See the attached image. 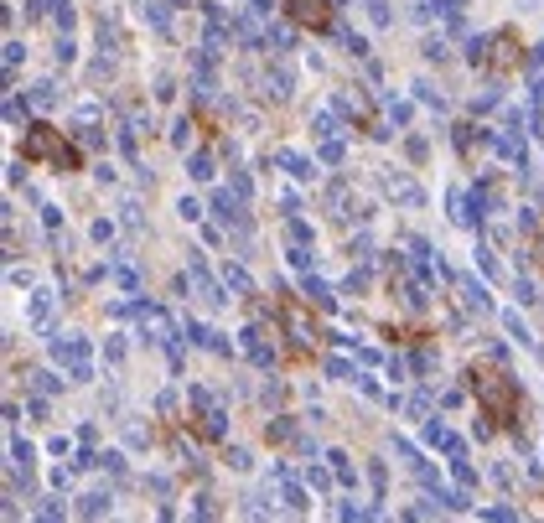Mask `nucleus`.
I'll return each instance as SVG.
<instances>
[{
  "label": "nucleus",
  "mask_w": 544,
  "mask_h": 523,
  "mask_svg": "<svg viewBox=\"0 0 544 523\" xmlns=\"http://www.w3.org/2000/svg\"><path fill=\"white\" fill-rule=\"evenodd\" d=\"M187 140H192V119H177V125H171V145L187 151Z\"/></svg>",
  "instance_id": "nucleus-43"
},
{
  "label": "nucleus",
  "mask_w": 544,
  "mask_h": 523,
  "mask_svg": "<svg viewBox=\"0 0 544 523\" xmlns=\"http://www.w3.org/2000/svg\"><path fill=\"white\" fill-rule=\"evenodd\" d=\"M99 461H104V466H109V477H125V456H119V451H109V456H99Z\"/></svg>",
  "instance_id": "nucleus-52"
},
{
  "label": "nucleus",
  "mask_w": 544,
  "mask_h": 523,
  "mask_svg": "<svg viewBox=\"0 0 544 523\" xmlns=\"http://www.w3.org/2000/svg\"><path fill=\"white\" fill-rule=\"evenodd\" d=\"M404 151H410V161H425L430 145H425V135H410V140H404Z\"/></svg>",
  "instance_id": "nucleus-45"
},
{
  "label": "nucleus",
  "mask_w": 544,
  "mask_h": 523,
  "mask_svg": "<svg viewBox=\"0 0 544 523\" xmlns=\"http://www.w3.org/2000/svg\"><path fill=\"white\" fill-rule=\"evenodd\" d=\"M187 404L197 409V430L208 435V441H223V430H228V415L218 409V399L208 394L202 384H192V389H187Z\"/></svg>",
  "instance_id": "nucleus-3"
},
{
  "label": "nucleus",
  "mask_w": 544,
  "mask_h": 523,
  "mask_svg": "<svg viewBox=\"0 0 544 523\" xmlns=\"http://www.w3.org/2000/svg\"><path fill=\"white\" fill-rule=\"evenodd\" d=\"M493 145H497V156H503L508 166H519V171H523V161H529V151H523V135H497Z\"/></svg>",
  "instance_id": "nucleus-15"
},
{
  "label": "nucleus",
  "mask_w": 544,
  "mask_h": 523,
  "mask_svg": "<svg viewBox=\"0 0 544 523\" xmlns=\"http://www.w3.org/2000/svg\"><path fill=\"white\" fill-rule=\"evenodd\" d=\"M52 358L58 363H68V368H78V363H88V342L78 337V332H52Z\"/></svg>",
  "instance_id": "nucleus-6"
},
{
  "label": "nucleus",
  "mask_w": 544,
  "mask_h": 523,
  "mask_svg": "<svg viewBox=\"0 0 544 523\" xmlns=\"http://www.w3.org/2000/svg\"><path fill=\"white\" fill-rule=\"evenodd\" d=\"M21 161H52V171H78V151L62 145L52 125H32L21 140Z\"/></svg>",
  "instance_id": "nucleus-2"
},
{
  "label": "nucleus",
  "mask_w": 544,
  "mask_h": 523,
  "mask_svg": "<svg viewBox=\"0 0 544 523\" xmlns=\"http://www.w3.org/2000/svg\"><path fill=\"white\" fill-rule=\"evenodd\" d=\"M456 291H462V306H467V311H477V316L493 311V295H487V285H477V280H456Z\"/></svg>",
  "instance_id": "nucleus-12"
},
{
  "label": "nucleus",
  "mask_w": 544,
  "mask_h": 523,
  "mask_svg": "<svg viewBox=\"0 0 544 523\" xmlns=\"http://www.w3.org/2000/svg\"><path fill=\"white\" fill-rule=\"evenodd\" d=\"M32 389H36V394H58L62 378H58V373H32Z\"/></svg>",
  "instance_id": "nucleus-29"
},
{
  "label": "nucleus",
  "mask_w": 544,
  "mask_h": 523,
  "mask_svg": "<svg viewBox=\"0 0 544 523\" xmlns=\"http://www.w3.org/2000/svg\"><path fill=\"white\" fill-rule=\"evenodd\" d=\"M88 233H94V244H109V239H114V223H109V218H99Z\"/></svg>",
  "instance_id": "nucleus-48"
},
{
  "label": "nucleus",
  "mask_w": 544,
  "mask_h": 523,
  "mask_svg": "<svg viewBox=\"0 0 544 523\" xmlns=\"http://www.w3.org/2000/svg\"><path fill=\"white\" fill-rule=\"evenodd\" d=\"M47 5H52V21L68 32V26H73V0H47Z\"/></svg>",
  "instance_id": "nucleus-33"
},
{
  "label": "nucleus",
  "mask_w": 544,
  "mask_h": 523,
  "mask_svg": "<svg viewBox=\"0 0 544 523\" xmlns=\"http://www.w3.org/2000/svg\"><path fill=\"white\" fill-rule=\"evenodd\" d=\"M177 212H182V218H187V223H192V218H202V208H197V202H192V197H182V202H177Z\"/></svg>",
  "instance_id": "nucleus-56"
},
{
  "label": "nucleus",
  "mask_w": 544,
  "mask_h": 523,
  "mask_svg": "<svg viewBox=\"0 0 544 523\" xmlns=\"http://www.w3.org/2000/svg\"><path fill=\"white\" fill-rule=\"evenodd\" d=\"M36 513H42V518H62V498H42V508H36Z\"/></svg>",
  "instance_id": "nucleus-54"
},
{
  "label": "nucleus",
  "mask_w": 544,
  "mask_h": 523,
  "mask_svg": "<svg viewBox=\"0 0 544 523\" xmlns=\"http://www.w3.org/2000/svg\"><path fill=\"white\" fill-rule=\"evenodd\" d=\"M187 171H192V182H213V171H218V166H213V156H208V151H192Z\"/></svg>",
  "instance_id": "nucleus-18"
},
{
  "label": "nucleus",
  "mask_w": 544,
  "mask_h": 523,
  "mask_svg": "<svg viewBox=\"0 0 544 523\" xmlns=\"http://www.w3.org/2000/svg\"><path fill=\"white\" fill-rule=\"evenodd\" d=\"M415 99H420V104H436V109H441V104H446V99H441V93H436V88H430V83H415Z\"/></svg>",
  "instance_id": "nucleus-44"
},
{
  "label": "nucleus",
  "mask_w": 544,
  "mask_h": 523,
  "mask_svg": "<svg viewBox=\"0 0 544 523\" xmlns=\"http://www.w3.org/2000/svg\"><path fill=\"white\" fill-rule=\"evenodd\" d=\"M104 358H109V363H125V342L109 337V342H104Z\"/></svg>",
  "instance_id": "nucleus-53"
},
{
  "label": "nucleus",
  "mask_w": 544,
  "mask_h": 523,
  "mask_svg": "<svg viewBox=\"0 0 544 523\" xmlns=\"http://www.w3.org/2000/svg\"><path fill=\"white\" fill-rule=\"evenodd\" d=\"M114 73H119V62H114V52H109V58H104V52H99V58H94V62H88V78H94V83H109V78H114Z\"/></svg>",
  "instance_id": "nucleus-19"
},
{
  "label": "nucleus",
  "mask_w": 544,
  "mask_h": 523,
  "mask_svg": "<svg viewBox=\"0 0 544 523\" xmlns=\"http://www.w3.org/2000/svg\"><path fill=\"white\" fill-rule=\"evenodd\" d=\"M32 104H36V109H52V104H58V83H52V78L36 83V88H32Z\"/></svg>",
  "instance_id": "nucleus-24"
},
{
  "label": "nucleus",
  "mask_w": 544,
  "mask_h": 523,
  "mask_svg": "<svg viewBox=\"0 0 544 523\" xmlns=\"http://www.w3.org/2000/svg\"><path fill=\"white\" fill-rule=\"evenodd\" d=\"M192 513H197V518H213V513H218V508H213V498H208V492H202V498H197V502H192Z\"/></svg>",
  "instance_id": "nucleus-55"
},
{
  "label": "nucleus",
  "mask_w": 544,
  "mask_h": 523,
  "mask_svg": "<svg viewBox=\"0 0 544 523\" xmlns=\"http://www.w3.org/2000/svg\"><path fill=\"white\" fill-rule=\"evenodd\" d=\"M384 104H389L394 125H410V104H404V99H394V93H389V99H384Z\"/></svg>",
  "instance_id": "nucleus-42"
},
{
  "label": "nucleus",
  "mask_w": 544,
  "mask_h": 523,
  "mask_svg": "<svg viewBox=\"0 0 544 523\" xmlns=\"http://www.w3.org/2000/svg\"><path fill=\"white\" fill-rule=\"evenodd\" d=\"M52 58H58V62H73V58H78V47H73L68 36H58V47H52Z\"/></svg>",
  "instance_id": "nucleus-47"
},
{
  "label": "nucleus",
  "mask_w": 544,
  "mask_h": 523,
  "mask_svg": "<svg viewBox=\"0 0 544 523\" xmlns=\"http://www.w3.org/2000/svg\"><path fill=\"white\" fill-rule=\"evenodd\" d=\"M26 99H16V93H5V119H11V125H26Z\"/></svg>",
  "instance_id": "nucleus-27"
},
{
  "label": "nucleus",
  "mask_w": 544,
  "mask_h": 523,
  "mask_svg": "<svg viewBox=\"0 0 544 523\" xmlns=\"http://www.w3.org/2000/svg\"><path fill=\"white\" fill-rule=\"evenodd\" d=\"M399 409H410V415H430V394H425V389H420V394H415L410 404H399Z\"/></svg>",
  "instance_id": "nucleus-50"
},
{
  "label": "nucleus",
  "mask_w": 544,
  "mask_h": 523,
  "mask_svg": "<svg viewBox=\"0 0 544 523\" xmlns=\"http://www.w3.org/2000/svg\"><path fill=\"white\" fill-rule=\"evenodd\" d=\"M280 166H290L296 182H317V161H306V156H296V151H280Z\"/></svg>",
  "instance_id": "nucleus-16"
},
{
  "label": "nucleus",
  "mask_w": 544,
  "mask_h": 523,
  "mask_svg": "<svg viewBox=\"0 0 544 523\" xmlns=\"http://www.w3.org/2000/svg\"><path fill=\"white\" fill-rule=\"evenodd\" d=\"M477 265H482V275H497V259L487 254V249H477Z\"/></svg>",
  "instance_id": "nucleus-57"
},
{
  "label": "nucleus",
  "mask_w": 544,
  "mask_h": 523,
  "mask_svg": "<svg viewBox=\"0 0 544 523\" xmlns=\"http://www.w3.org/2000/svg\"><path fill=\"white\" fill-rule=\"evenodd\" d=\"M223 461L234 466V472H249V466H254V461H249V451H244V446H228V456H223Z\"/></svg>",
  "instance_id": "nucleus-39"
},
{
  "label": "nucleus",
  "mask_w": 544,
  "mask_h": 523,
  "mask_svg": "<svg viewBox=\"0 0 544 523\" xmlns=\"http://www.w3.org/2000/svg\"><path fill=\"white\" fill-rule=\"evenodd\" d=\"M264 435H270L275 446H285V441H296V419H285V415H275L270 425H264Z\"/></svg>",
  "instance_id": "nucleus-17"
},
{
  "label": "nucleus",
  "mask_w": 544,
  "mask_h": 523,
  "mask_svg": "<svg viewBox=\"0 0 544 523\" xmlns=\"http://www.w3.org/2000/svg\"><path fill=\"white\" fill-rule=\"evenodd\" d=\"M218 275H223V285H228V291H238V295H254V280H249V269H244V265L223 259V269H218Z\"/></svg>",
  "instance_id": "nucleus-14"
},
{
  "label": "nucleus",
  "mask_w": 544,
  "mask_h": 523,
  "mask_svg": "<svg viewBox=\"0 0 544 523\" xmlns=\"http://www.w3.org/2000/svg\"><path fill=\"white\" fill-rule=\"evenodd\" d=\"M244 352H249L254 368H275V342H270L264 326H244Z\"/></svg>",
  "instance_id": "nucleus-8"
},
{
  "label": "nucleus",
  "mask_w": 544,
  "mask_h": 523,
  "mask_svg": "<svg viewBox=\"0 0 544 523\" xmlns=\"http://www.w3.org/2000/svg\"><path fill=\"white\" fill-rule=\"evenodd\" d=\"M420 52H425V62H446V42H441V36H425Z\"/></svg>",
  "instance_id": "nucleus-34"
},
{
  "label": "nucleus",
  "mask_w": 544,
  "mask_h": 523,
  "mask_svg": "<svg viewBox=\"0 0 544 523\" xmlns=\"http://www.w3.org/2000/svg\"><path fill=\"white\" fill-rule=\"evenodd\" d=\"M482 518H497V523H508V518H519L513 508H482Z\"/></svg>",
  "instance_id": "nucleus-58"
},
{
  "label": "nucleus",
  "mask_w": 544,
  "mask_h": 523,
  "mask_svg": "<svg viewBox=\"0 0 544 523\" xmlns=\"http://www.w3.org/2000/svg\"><path fill=\"white\" fill-rule=\"evenodd\" d=\"M321 161H327V166H343V140H321Z\"/></svg>",
  "instance_id": "nucleus-40"
},
{
  "label": "nucleus",
  "mask_w": 544,
  "mask_h": 523,
  "mask_svg": "<svg viewBox=\"0 0 544 523\" xmlns=\"http://www.w3.org/2000/svg\"><path fill=\"white\" fill-rule=\"evenodd\" d=\"M337 36H343V47L353 52V58H363V52H368V42H363L358 32H347V26H337Z\"/></svg>",
  "instance_id": "nucleus-35"
},
{
  "label": "nucleus",
  "mask_w": 544,
  "mask_h": 523,
  "mask_svg": "<svg viewBox=\"0 0 544 523\" xmlns=\"http://www.w3.org/2000/svg\"><path fill=\"white\" fill-rule=\"evenodd\" d=\"M301 477H306V487H332V477H337V472H321V466H306Z\"/></svg>",
  "instance_id": "nucleus-38"
},
{
  "label": "nucleus",
  "mask_w": 544,
  "mask_h": 523,
  "mask_svg": "<svg viewBox=\"0 0 544 523\" xmlns=\"http://www.w3.org/2000/svg\"><path fill=\"white\" fill-rule=\"evenodd\" d=\"M135 11H140L151 26H166V5H161V0H135Z\"/></svg>",
  "instance_id": "nucleus-25"
},
{
  "label": "nucleus",
  "mask_w": 544,
  "mask_h": 523,
  "mask_svg": "<svg viewBox=\"0 0 544 523\" xmlns=\"http://www.w3.org/2000/svg\"><path fill=\"white\" fill-rule=\"evenodd\" d=\"M368 482H373V492L384 498V482H389V477H384V461H368Z\"/></svg>",
  "instance_id": "nucleus-49"
},
{
  "label": "nucleus",
  "mask_w": 544,
  "mask_h": 523,
  "mask_svg": "<svg viewBox=\"0 0 544 523\" xmlns=\"http://www.w3.org/2000/svg\"><path fill=\"white\" fill-rule=\"evenodd\" d=\"M472 389H477V399H482L487 419L513 425V415H519V389H513L508 373H482V368H472Z\"/></svg>",
  "instance_id": "nucleus-1"
},
{
  "label": "nucleus",
  "mask_w": 544,
  "mask_h": 523,
  "mask_svg": "<svg viewBox=\"0 0 544 523\" xmlns=\"http://www.w3.org/2000/svg\"><path fill=\"white\" fill-rule=\"evenodd\" d=\"M26 62V47L21 42H5V83H16V68Z\"/></svg>",
  "instance_id": "nucleus-23"
},
{
  "label": "nucleus",
  "mask_w": 544,
  "mask_h": 523,
  "mask_svg": "<svg viewBox=\"0 0 544 523\" xmlns=\"http://www.w3.org/2000/svg\"><path fill=\"white\" fill-rule=\"evenodd\" d=\"M384 186H389L394 208H425V192H420V186H415L404 171H389V176H384Z\"/></svg>",
  "instance_id": "nucleus-9"
},
{
  "label": "nucleus",
  "mask_w": 544,
  "mask_h": 523,
  "mask_svg": "<svg viewBox=\"0 0 544 523\" xmlns=\"http://www.w3.org/2000/svg\"><path fill=\"white\" fill-rule=\"evenodd\" d=\"M487 62H493L497 73H513V68L523 62V42H519L513 32H497V36H493V58H487Z\"/></svg>",
  "instance_id": "nucleus-5"
},
{
  "label": "nucleus",
  "mask_w": 544,
  "mask_h": 523,
  "mask_svg": "<svg viewBox=\"0 0 544 523\" xmlns=\"http://www.w3.org/2000/svg\"><path fill=\"white\" fill-rule=\"evenodd\" d=\"M327 461H332V472H337V482H358V466H353V456H347V451H332Z\"/></svg>",
  "instance_id": "nucleus-20"
},
{
  "label": "nucleus",
  "mask_w": 544,
  "mask_h": 523,
  "mask_svg": "<svg viewBox=\"0 0 544 523\" xmlns=\"http://www.w3.org/2000/svg\"><path fill=\"white\" fill-rule=\"evenodd\" d=\"M78 513H83V518H99V513H109V492H88V498H78Z\"/></svg>",
  "instance_id": "nucleus-21"
},
{
  "label": "nucleus",
  "mask_w": 544,
  "mask_h": 523,
  "mask_svg": "<svg viewBox=\"0 0 544 523\" xmlns=\"http://www.w3.org/2000/svg\"><path fill=\"white\" fill-rule=\"evenodd\" d=\"M327 378H358V373H353V363L337 352V358H327Z\"/></svg>",
  "instance_id": "nucleus-32"
},
{
  "label": "nucleus",
  "mask_w": 544,
  "mask_h": 523,
  "mask_svg": "<svg viewBox=\"0 0 544 523\" xmlns=\"http://www.w3.org/2000/svg\"><path fill=\"white\" fill-rule=\"evenodd\" d=\"M487 192L482 186H472V192H451V218L462 223V228H482V218H487Z\"/></svg>",
  "instance_id": "nucleus-4"
},
{
  "label": "nucleus",
  "mask_w": 544,
  "mask_h": 523,
  "mask_svg": "<svg viewBox=\"0 0 544 523\" xmlns=\"http://www.w3.org/2000/svg\"><path fill=\"white\" fill-rule=\"evenodd\" d=\"M202 348H208V352H218V358H228V352H234V342H228L223 332H213V326H208V342H202Z\"/></svg>",
  "instance_id": "nucleus-31"
},
{
  "label": "nucleus",
  "mask_w": 544,
  "mask_h": 523,
  "mask_svg": "<svg viewBox=\"0 0 544 523\" xmlns=\"http://www.w3.org/2000/svg\"><path fill=\"white\" fill-rule=\"evenodd\" d=\"M503 326H508V337H513V342H534V337H529V326L519 321V311H508V316H503Z\"/></svg>",
  "instance_id": "nucleus-36"
},
{
  "label": "nucleus",
  "mask_w": 544,
  "mask_h": 523,
  "mask_svg": "<svg viewBox=\"0 0 544 523\" xmlns=\"http://www.w3.org/2000/svg\"><path fill=\"white\" fill-rule=\"evenodd\" d=\"M451 472H456V482H462V487H472V482H477V472H472V461H467V456H451Z\"/></svg>",
  "instance_id": "nucleus-30"
},
{
  "label": "nucleus",
  "mask_w": 544,
  "mask_h": 523,
  "mask_svg": "<svg viewBox=\"0 0 544 523\" xmlns=\"http://www.w3.org/2000/svg\"><path fill=\"white\" fill-rule=\"evenodd\" d=\"M311 135H317V140H337V119H332V114H317V119H311Z\"/></svg>",
  "instance_id": "nucleus-28"
},
{
  "label": "nucleus",
  "mask_w": 544,
  "mask_h": 523,
  "mask_svg": "<svg viewBox=\"0 0 544 523\" xmlns=\"http://www.w3.org/2000/svg\"><path fill=\"white\" fill-rule=\"evenodd\" d=\"M213 212H218V223H223V228H249V212H244V197H228V192H218L213 197Z\"/></svg>",
  "instance_id": "nucleus-11"
},
{
  "label": "nucleus",
  "mask_w": 544,
  "mask_h": 523,
  "mask_svg": "<svg viewBox=\"0 0 544 523\" xmlns=\"http://www.w3.org/2000/svg\"><path fill=\"white\" fill-rule=\"evenodd\" d=\"M285 11L296 16L301 26H311V32H327V26H332V11H327V0H285Z\"/></svg>",
  "instance_id": "nucleus-7"
},
{
  "label": "nucleus",
  "mask_w": 544,
  "mask_h": 523,
  "mask_svg": "<svg viewBox=\"0 0 544 523\" xmlns=\"http://www.w3.org/2000/svg\"><path fill=\"white\" fill-rule=\"evenodd\" d=\"M114 280H119V285H125V291H140V275H135L130 265H119V269H114Z\"/></svg>",
  "instance_id": "nucleus-46"
},
{
  "label": "nucleus",
  "mask_w": 544,
  "mask_h": 523,
  "mask_svg": "<svg viewBox=\"0 0 544 523\" xmlns=\"http://www.w3.org/2000/svg\"><path fill=\"white\" fill-rule=\"evenodd\" d=\"M125 441L140 451V446H151V430H145V425H130V430H125Z\"/></svg>",
  "instance_id": "nucleus-51"
},
{
  "label": "nucleus",
  "mask_w": 544,
  "mask_h": 523,
  "mask_svg": "<svg viewBox=\"0 0 544 523\" xmlns=\"http://www.w3.org/2000/svg\"><path fill=\"white\" fill-rule=\"evenodd\" d=\"M47 316H52V291H36L32 295V326H47Z\"/></svg>",
  "instance_id": "nucleus-22"
},
{
  "label": "nucleus",
  "mask_w": 544,
  "mask_h": 523,
  "mask_svg": "<svg viewBox=\"0 0 544 523\" xmlns=\"http://www.w3.org/2000/svg\"><path fill=\"white\" fill-rule=\"evenodd\" d=\"M301 295H306V306H317V311H332V306H337V301H332V285L317 280V275L301 280Z\"/></svg>",
  "instance_id": "nucleus-13"
},
{
  "label": "nucleus",
  "mask_w": 544,
  "mask_h": 523,
  "mask_svg": "<svg viewBox=\"0 0 544 523\" xmlns=\"http://www.w3.org/2000/svg\"><path fill=\"white\" fill-rule=\"evenodd\" d=\"M290 88H296V73L285 68V62H275V68L260 78V93H264V99H275V104H285V99H290Z\"/></svg>",
  "instance_id": "nucleus-10"
},
{
  "label": "nucleus",
  "mask_w": 544,
  "mask_h": 523,
  "mask_svg": "<svg viewBox=\"0 0 544 523\" xmlns=\"http://www.w3.org/2000/svg\"><path fill=\"white\" fill-rule=\"evenodd\" d=\"M420 435H425V446H446V441H451V430H446V425H441L436 415L425 419V430H420Z\"/></svg>",
  "instance_id": "nucleus-26"
},
{
  "label": "nucleus",
  "mask_w": 544,
  "mask_h": 523,
  "mask_svg": "<svg viewBox=\"0 0 544 523\" xmlns=\"http://www.w3.org/2000/svg\"><path fill=\"white\" fill-rule=\"evenodd\" d=\"M78 145H83V151H104V135H99V130H88V125H83V130H78Z\"/></svg>",
  "instance_id": "nucleus-41"
},
{
  "label": "nucleus",
  "mask_w": 544,
  "mask_h": 523,
  "mask_svg": "<svg viewBox=\"0 0 544 523\" xmlns=\"http://www.w3.org/2000/svg\"><path fill=\"white\" fill-rule=\"evenodd\" d=\"M285 239H290V244H311V228L301 218H290V223H285Z\"/></svg>",
  "instance_id": "nucleus-37"
}]
</instances>
